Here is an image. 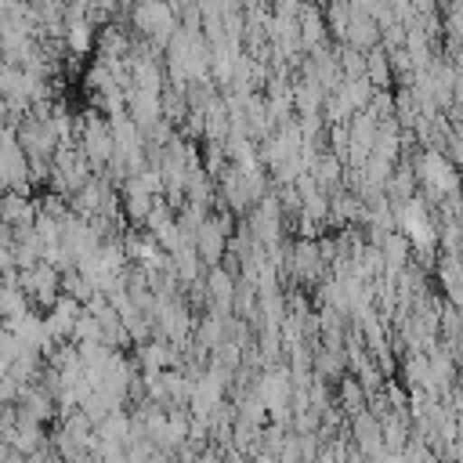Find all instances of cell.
Wrapping results in <instances>:
<instances>
[{"mask_svg":"<svg viewBox=\"0 0 463 463\" xmlns=\"http://www.w3.org/2000/svg\"><path fill=\"white\" fill-rule=\"evenodd\" d=\"M130 14H134V25H137L145 36H152L156 43H166L170 33L177 29L170 0H137Z\"/></svg>","mask_w":463,"mask_h":463,"instance_id":"1","label":"cell"},{"mask_svg":"<svg viewBox=\"0 0 463 463\" xmlns=\"http://www.w3.org/2000/svg\"><path fill=\"white\" fill-rule=\"evenodd\" d=\"M228 221L224 217H203V224L195 228V253L203 264H217L228 250Z\"/></svg>","mask_w":463,"mask_h":463,"instance_id":"2","label":"cell"},{"mask_svg":"<svg viewBox=\"0 0 463 463\" xmlns=\"http://www.w3.org/2000/svg\"><path fill=\"white\" fill-rule=\"evenodd\" d=\"M90 163H109L112 152H116V137H112V123H101L98 116H90L83 123V148H80Z\"/></svg>","mask_w":463,"mask_h":463,"instance_id":"3","label":"cell"},{"mask_svg":"<svg viewBox=\"0 0 463 463\" xmlns=\"http://www.w3.org/2000/svg\"><path fill=\"white\" fill-rule=\"evenodd\" d=\"M351 434L365 456H383V427H380L376 412H365V409L351 412Z\"/></svg>","mask_w":463,"mask_h":463,"instance_id":"4","label":"cell"},{"mask_svg":"<svg viewBox=\"0 0 463 463\" xmlns=\"http://www.w3.org/2000/svg\"><path fill=\"white\" fill-rule=\"evenodd\" d=\"M206 297L213 300L217 315H228L232 300H235V282H232V271L210 264V275H206Z\"/></svg>","mask_w":463,"mask_h":463,"instance_id":"5","label":"cell"},{"mask_svg":"<svg viewBox=\"0 0 463 463\" xmlns=\"http://www.w3.org/2000/svg\"><path fill=\"white\" fill-rule=\"evenodd\" d=\"M123 210H127V217L134 221V224H145V217H148V210H152V192L137 181V174L127 181V188H123Z\"/></svg>","mask_w":463,"mask_h":463,"instance_id":"6","label":"cell"},{"mask_svg":"<svg viewBox=\"0 0 463 463\" xmlns=\"http://www.w3.org/2000/svg\"><path fill=\"white\" fill-rule=\"evenodd\" d=\"M54 311H51V318H47V333H58V336H65V333H72V322H76V315H80V300L72 297V293H58V300L51 304Z\"/></svg>","mask_w":463,"mask_h":463,"instance_id":"7","label":"cell"},{"mask_svg":"<svg viewBox=\"0 0 463 463\" xmlns=\"http://www.w3.org/2000/svg\"><path fill=\"white\" fill-rule=\"evenodd\" d=\"M25 159H22V145L14 148L11 141H4L0 145V184L4 188H18L22 184V177H25Z\"/></svg>","mask_w":463,"mask_h":463,"instance_id":"8","label":"cell"},{"mask_svg":"<svg viewBox=\"0 0 463 463\" xmlns=\"http://www.w3.org/2000/svg\"><path fill=\"white\" fill-rule=\"evenodd\" d=\"M365 80H369L373 87H391V83H394L391 58H387L383 47H369V54H365Z\"/></svg>","mask_w":463,"mask_h":463,"instance_id":"9","label":"cell"},{"mask_svg":"<svg viewBox=\"0 0 463 463\" xmlns=\"http://www.w3.org/2000/svg\"><path fill=\"white\" fill-rule=\"evenodd\" d=\"M322 36H326V18L315 7H304L300 11V47H318Z\"/></svg>","mask_w":463,"mask_h":463,"instance_id":"10","label":"cell"},{"mask_svg":"<svg viewBox=\"0 0 463 463\" xmlns=\"http://www.w3.org/2000/svg\"><path fill=\"white\" fill-rule=\"evenodd\" d=\"M65 36H69V47H72L76 54H83V51L94 43V22H90L87 14H72Z\"/></svg>","mask_w":463,"mask_h":463,"instance_id":"11","label":"cell"},{"mask_svg":"<svg viewBox=\"0 0 463 463\" xmlns=\"http://www.w3.org/2000/svg\"><path fill=\"white\" fill-rule=\"evenodd\" d=\"M130 80H134V87H141V90H159V87H163V80H159V65H156L152 58H134V65H130Z\"/></svg>","mask_w":463,"mask_h":463,"instance_id":"12","label":"cell"},{"mask_svg":"<svg viewBox=\"0 0 463 463\" xmlns=\"http://www.w3.org/2000/svg\"><path fill=\"white\" fill-rule=\"evenodd\" d=\"M365 398H369V391L362 387V380H354L351 373H344V380H340V402H344V409L347 412H358L365 405Z\"/></svg>","mask_w":463,"mask_h":463,"instance_id":"13","label":"cell"},{"mask_svg":"<svg viewBox=\"0 0 463 463\" xmlns=\"http://www.w3.org/2000/svg\"><path fill=\"white\" fill-rule=\"evenodd\" d=\"M25 307H29L25 289H18V286L0 289V318H18V315H25Z\"/></svg>","mask_w":463,"mask_h":463,"instance_id":"14","label":"cell"},{"mask_svg":"<svg viewBox=\"0 0 463 463\" xmlns=\"http://www.w3.org/2000/svg\"><path fill=\"white\" fill-rule=\"evenodd\" d=\"M336 65H340V76H344V80L365 76V54H362L358 47H344L340 58H336Z\"/></svg>","mask_w":463,"mask_h":463,"instance_id":"15","label":"cell"},{"mask_svg":"<svg viewBox=\"0 0 463 463\" xmlns=\"http://www.w3.org/2000/svg\"><path fill=\"white\" fill-rule=\"evenodd\" d=\"M0 213H4V221H14L22 228H29V221H33V206L25 199H18V195H7L4 206H0Z\"/></svg>","mask_w":463,"mask_h":463,"instance_id":"16","label":"cell"},{"mask_svg":"<svg viewBox=\"0 0 463 463\" xmlns=\"http://www.w3.org/2000/svg\"><path fill=\"white\" fill-rule=\"evenodd\" d=\"M11 260H14V257H11V250H7V246H0V271H4Z\"/></svg>","mask_w":463,"mask_h":463,"instance_id":"17","label":"cell"}]
</instances>
